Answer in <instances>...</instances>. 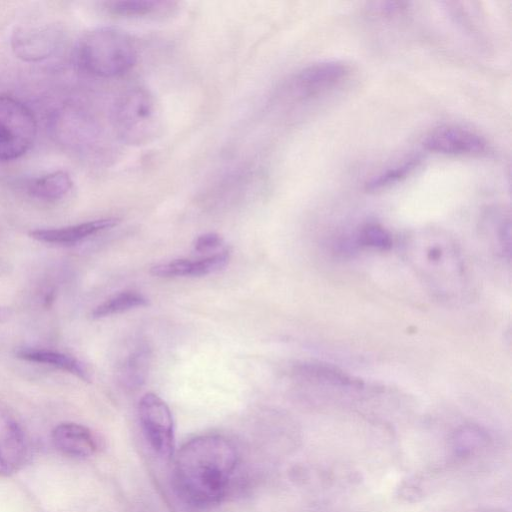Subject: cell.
Segmentation results:
<instances>
[{
	"label": "cell",
	"instance_id": "obj_1",
	"mask_svg": "<svg viewBox=\"0 0 512 512\" xmlns=\"http://www.w3.org/2000/svg\"><path fill=\"white\" fill-rule=\"evenodd\" d=\"M238 463L234 445L208 434L186 442L178 451L173 482L178 495L195 507H210L226 495Z\"/></svg>",
	"mask_w": 512,
	"mask_h": 512
},
{
	"label": "cell",
	"instance_id": "obj_22",
	"mask_svg": "<svg viewBox=\"0 0 512 512\" xmlns=\"http://www.w3.org/2000/svg\"><path fill=\"white\" fill-rule=\"evenodd\" d=\"M357 244L371 247L378 250H388L392 247V237L390 233L378 224H367L357 236Z\"/></svg>",
	"mask_w": 512,
	"mask_h": 512
},
{
	"label": "cell",
	"instance_id": "obj_21",
	"mask_svg": "<svg viewBox=\"0 0 512 512\" xmlns=\"http://www.w3.org/2000/svg\"><path fill=\"white\" fill-rule=\"evenodd\" d=\"M419 162V157H413L403 162L401 165L383 171L365 184L366 191H380L402 181L411 174L419 165Z\"/></svg>",
	"mask_w": 512,
	"mask_h": 512
},
{
	"label": "cell",
	"instance_id": "obj_2",
	"mask_svg": "<svg viewBox=\"0 0 512 512\" xmlns=\"http://www.w3.org/2000/svg\"><path fill=\"white\" fill-rule=\"evenodd\" d=\"M407 258L431 291L442 300H455L464 292V261L459 248L444 237L414 240L405 248Z\"/></svg>",
	"mask_w": 512,
	"mask_h": 512
},
{
	"label": "cell",
	"instance_id": "obj_17",
	"mask_svg": "<svg viewBox=\"0 0 512 512\" xmlns=\"http://www.w3.org/2000/svg\"><path fill=\"white\" fill-rule=\"evenodd\" d=\"M151 361L149 347L140 343L124 359L120 375L122 383L129 389H137L146 381Z\"/></svg>",
	"mask_w": 512,
	"mask_h": 512
},
{
	"label": "cell",
	"instance_id": "obj_18",
	"mask_svg": "<svg viewBox=\"0 0 512 512\" xmlns=\"http://www.w3.org/2000/svg\"><path fill=\"white\" fill-rule=\"evenodd\" d=\"M173 2L160 0H120L106 3L107 9L122 17H144L170 10Z\"/></svg>",
	"mask_w": 512,
	"mask_h": 512
},
{
	"label": "cell",
	"instance_id": "obj_13",
	"mask_svg": "<svg viewBox=\"0 0 512 512\" xmlns=\"http://www.w3.org/2000/svg\"><path fill=\"white\" fill-rule=\"evenodd\" d=\"M27 455L24 432L17 422L8 419L0 431V475L17 470Z\"/></svg>",
	"mask_w": 512,
	"mask_h": 512
},
{
	"label": "cell",
	"instance_id": "obj_15",
	"mask_svg": "<svg viewBox=\"0 0 512 512\" xmlns=\"http://www.w3.org/2000/svg\"><path fill=\"white\" fill-rule=\"evenodd\" d=\"M297 378L336 387L360 388L362 382L337 367L320 362H304L294 369Z\"/></svg>",
	"mask_w": 512,
	"mask_h": 512
},
{
	"label": "cell",
	"instance_id": "obj_8",
	"mask_svg": "<svg viewBox=\"0 0 512 512\" xmlns=\"http://www.w3.org/2000/svg\"><path fill=\"white\" fill-rule=\"evenodd\" d=\"M424 146L435 153L455 156H480L488 151V143L480 134L456 125L434 129Z\"/></svg>",
	"mask_w": 512,
	"mask_h": 512
},
{
	"label": "cell",
	"instance_id": "obj_25",
	"mask_svg": "<svg viewBox=\"0 0 512 512\" xmlns=\"http://www.w3.org/2000/svg\"><path fill=\"white\" fill-rule=\"evenodd\" d=\"M11 316V310L8 307L0 305V323L7 321Z\"/></svg>",
	"mask_w": 512,
	"mask_h": 512
},
{
	"label": "cell",
	"instance_id": "obj_14",
	"mask_svg": "<svg viewBox=\"0 0 512 512\" xmlns=\"http://www.w3.org/2000/svg\"><path fill=\"white\" fill-rule=\"evenodd\" d=\"M19 359L49 365L61 371L70 373L77 378L90 382L91 376L86 365L74 356L59 351L39 348H21L16 351Z\"/></svg>",
	"mask_w": 512,
	"mask_h": 512
},
{
	"label": "cell",
	"instance_id": "obj_5",
	"mask_svg": "<svg viewBox=\"0 0 512 512\" xmlns=\"http://www.w3.org/2000/svg\"><path fill=\"white\" fill-rule=\"evenodd\" d=\"M36 134L37 121L31 109L14 97L0 95V161L23 156Z\"/></svg>",
	"mask_w": 512,
	"mask_h": 512
},
{
	"label": "cell",
	"instance_id": "obj_20",
	"mask_svg": "<svg viewBox=\"0 0 512 512\" xmlns=\"http://www.w3.org/2000/svg\"><path fill=\"white\" fill-rule=\"evenodd\" d=\"M453 450L459 457H467L488 444V435L473 425L462 426L452 436Z\"/></svg>",
	"mask_w": 512,
	"mask_h": 512
},
{
	"label": "cell",
	"instance_id": "obj_12",
	"mask_svg": "<svg viewBox=\"0 0 512 512\" xmlns=\"http://www.w3.org/2000/svg\"><path fill=\"white\" fill-rule=\"evenodd\" d=\"M51 438L58 451L73 458H87L93 455L97 448L92 432L77 423L57 425L52 431Z\"/></svg>",
	"mask_w": 512,
	"mask_h": 512
},
{
	"label": "cell",
	"instance_id": "obj_7",
	"mask_svg": "<svg viewBox=\"0 0 512 512\" xmlns=\"http://www.w3.org/2000/svg\"><path fill=\"white\" fill-rule=\"evenodd\" d=\"M349 73L348 65L339 61L311 64L293 76L288 90L296 99H311L337 87Z\"/></svg>",
	"mask_w": 512,
	"mask_h": 512
},
{
	"label": "cell",
	"instance_id": "obj_19",
	"mask_svg": "<svg viewBox=\"0 0 512 512\" xmlns=\"http://www.w3.org/2000/svg\"><path fill=\"white\" fill-rule=\"evenodd\" d=\"M148 304V299L137 291H123L97 305L91 312L93 319L123 313Z\"/></svg>",
	"mask_w": 512,
	"mask_h": 512
},
{
	"label": "cell",
	"instance_id": "obj_24",
	"mask_svg": "<svg viewBox=\"0 0 512 512\" xmlns=\"http://www.w3.org/2000/svg\"><path fill=\"white\" fill-rule=\"evenodd\" d=\"M223 239L217 233H205L196 238L194 249L198 252L213 250L222 245Z\"/></svg>",
	"mask_w": 512,
	"mask_h": 512
},
{
	"label": "cell",
	"instance_id": "obj_16",
	"mask_svg": "<svg viewBox=\"0 0 512 512\" xmlns=\"http://www.w3.org/2000/svg\"><path fill=\"white\" fill-rule=\"evenodd\" d=\"M70 175L58 170L32 180L28 186V194L43 201H56L65 197L72 189Z\"/></svg>",
	"mask_w": 512,
	"mask_h": 512
},
{
	"label": "cell",
	"instance_id": "obj_10",
	"mask_svg": "<svg viewBox=\"0 0 512 512\" xmlns=\"http://www.w3.org/2000/svg\"><path fill=\"white\" fill-rule=\"evenodd\" d=\"M119 223L114 217L95 219L70 226L36 229L29 232V236L39 242L71 246L75 245L99 232L111 229Z\"/></svg>",
	"mask_w": 512,
	"mask_h": 512
},
{
	"label": "cell",
	"instance_id": "obj_6",
	"mask_svg": "<svg viewBox=\"0 0 512 512\" xmlns=\"http://www.w3.org/2000/svg\"><path fill=\"white\" fill-rule=\"evenodd\" d=\"M138 416L142 431L152 450L162 459L174 455L175 433L172 412L157 394L148 392L139 400Z\"/></svg>",
	"mask_w": 512,
	"mask_h": 512
},
{
	"label": "cell",
	"instance_id": "obj_4",
	"mask_svg": "<svg viewBox=\"0 0 512 512\" xmlns=\"http://www.w3.org/2000/svg\"><path fill=\"white\" fill-rule=\"evenodd\" d=\"M113 123L120 139L128 145L152 142L162 129V112L154 95L145 88L124 92L113 110Z\"/></svg>",
	"mask_w": 512,
	"mask_h": 512
},
{
	"label": "cell",
	"instance_id": "obj_3",
	"mask_svg": "<svg viewBox=\"0 0 512 512\" xmlns=\"http://www.w3.org/2000/svg\"><path fill=\"white\" fill-rule=\"evenodd\" d=\"M76 61L86 73L113 78L125 74L136 63L138 52L132 37L116 27H98L79 39Z\"/></svg>",
	"mask_w": 512,
	"mask_h": 512
},
{
	"label": "cell",
	"instance_id": "obj_11",
	"mask_svg": "<svg viewBox=\"0 0 512 512\" xmlns=\"http://www.w3.org/2000/svg\"><path fill=\"white\" fill-rule=\"evenodd\" d=\"M230 252H221L200 259H175L151 267V274L158 277H198L214 273L229 262Z\"/></svg>",
	"mask_w": 512,
	"mask_h": 512
},
{
	"label": "cell",
	"instance_id": "obj_9",
	"mask_svg": "<svg viewBox=\"0 0 512 512\" xmlns=\"http://www.w3.org/2000/svg\"><path fill=\"white\" fill-rule=\"evenodd\" d=\"M59 41V32L54 27L34 26L17 29L11 38V45L17 57L36 62L53 54Z\"/></svg>",
	"mask_w": 512,
	"mask_h": 512
},
{
	"label": "cell",
	"instance_id": "obj_23",
	"mask_svg": "<svg viewBox=\"0 0 512 512\" xmlns=\"http://www.w3.org/2000/svg\"><path fill=\"white\" fill-rule=\"evenodd\" d=\"M408 3L400 1L373 2L368 11L371 15L377 17H393L401 14L407 9Z\"/></svg>",
	"mask_w": 512,
	"mask_h": 512
}]
</instances>
